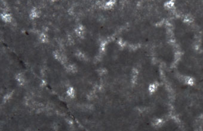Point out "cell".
<instances>
[{"label": "cell", "mask_w": 203, "mask_h": 131, "mask_svg": "<svg viewBox=\"0 0 203 131\" xmlns=\"http://www.w3.org/2000/svg\"><path fill=\"white\" fill-rule=\"evenodd\" d=\"M67 96L71 99L74 100L77 97V91L75 87L72 85L69 86L66 90Z\"/></svg>", "instance_id": "obj_3"}, {"label": "cell", "mask_w": 203, "mask_h": 131, "mask_svg": "<svg viewBox=\"0 0 203 131\" xmlns=\"http://www.w3.org/2000/svg\"><path fill=\"white\" fill-rule=\"evenodd\" d=\"M14 83L17 85V88H21L25 86L26 84V78L24 72H19L14 75Z\"/></svg>", "instance_id": "obj_1"}, {"label": "cell", "mask_w": 203, "mask_h": 131, "mask_svg": "<svg viewBox=\"0 0 203 131\" xmlns=\"http://www.w3.org/2000/svg\"><path fill=\"white\" fill-rule=\"evenodd\" d=\"M40 40L42 43H46L48 42V38L46 33H41L40 36Z\"/></svg>", "instance_id": "obj_7"}, {"label": "cell", "mask_w": 203, "mask_h": 131, "mask_svg": "<svg viewBox=\"0 0 203 131\" xmlns=\"http://www.w3.org/2000/svg\"><path fill=\"white\" fill-rule=\"evenodd\" d=\"M14 93L13 90L9 91L6 92L5 93H4L3 95V97L1 98V105H4L6 103L9 102V101L13 98Z\"/></svg>", "instance_id": "obj_2"}, {"label": "cell", "mask_w": 203, "mask_h": 131, "mask_svg": "<svg viewBox=\"0 0 203 131\" xmlns=\"http://www.w3.org/2000/svg\"><path fill=\"white\" fill-rule=\"evenodd\" d=\"M40 14H41V12L36 8H34L31 10L30 17L32 20H35V19L39 18L40 17Z\"/></svg>", "instance_id": "obj_5"}, {"label": "cell", "mask_w": 203, "mask_h": 131, "mask_svg": "<svg viewBox=\"0 0 203 131\" xmlns=\"http://www.w3.org/2000/svg\"><path fill=\"white\" fill-rule=\"evenodd\" d=\"M1 17H2L3 20L4 21L5 23H12V16L11 15V14L7 13H5L2 14Z\"/></svg>", "instance_id": "obj_6"}, {"label": "cell", "mask_w": 203, "mask_h": 131, "mask_svg": "<svg viewBox=\"0 0 203 131\" xmlns=\"http://www.w3.org/2000/svg\"><path fill=\"white\" fill-rule=\"evenodd\" d=\"M75 33L78 37L82 38L85 34V28L81 24L78 25L75 29Z\"/></svg>", "instance_id": "obj_4"}]
</instances>
